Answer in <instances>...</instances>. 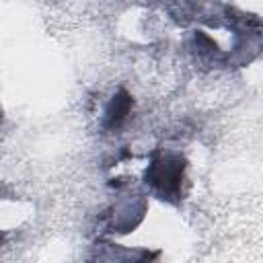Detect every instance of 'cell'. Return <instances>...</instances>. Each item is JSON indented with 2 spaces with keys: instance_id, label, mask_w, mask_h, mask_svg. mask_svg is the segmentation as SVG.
Wrapping results in <instances>:
<instances>
[{
  "instance_id": "1",
  "label": "cell",
  "mask_w": 263,
  "mask_h": 263,
  "mask_svg": "<svg viewBox=\"0 0 263 263\" xmlns=\"http://www.w3.org/2000/svg\"><path fill=\"white\" fill-rule=\"evenodd\" d=\"M185 160L177 154H154L148 171L146 183L162 197L173 199L181 195V181H183Z\"/></svg>"
},
{
  "instance_id": "2",
  "label": "cell",
  "mask_w": 263,
  "mask_h": 263,
  "mask_svg": "<svg viewBox=\"0 0 263 263\" xmlns=\"http://www.w3.org/2000/svg\"><path fill=\"white\" fill-rule=\"evenodd\" d=\"M129 109H132V97L125 90H119L113 97V101L109 103L107 111H105V127L107 129H117L127 119Z\"/></svg>"
}]
</instances>
